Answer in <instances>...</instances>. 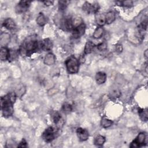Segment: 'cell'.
I'll return each mask as SVG.
<instances>
[{
    "label": "cell",
    "mask_w": 148,
    "mask_h": 148,
    "mask_svg": "<svg viewBox=\"0 0 148 148\" xmlns=\"http://www.w3.org/2000/svg\"><path fill=\"white\" fill-rule=\"evenodd\" d=\"M40 48V43L34 36L27 37L21 45L18 52L23 56H29Z\"/></svg>",
    "instance_id": "1"
},
{
    "label": "cell",
    "mask_w": 148,
    "mask_h": 148,
    "mask_svg": "<svg viewBox=\"0 0 148 148\" xmlns=\"http://www.w3.org/2000/svg\"><path fill=\"white\" fill-rule=\"evenodd\" d=\"M17 95L15 92H9L1 98V106L2 114L5 117L11 116L14 112L13 104L16 99Z\"/></svg>",
    "instance_id": "2"
},
{
    "label": "cell",
    "mask_w": 148,
    "mask_h": 148,
    "mask_svg": "<svg viewBox=\"0 0 148 148\" xmlns=\"http://www.w3.org/2000/svg\"><path fill=\"white\" fill-rule=\"evenodd\" d=\"M65 65L68 72L71 74L76 73L79 71V61L73 56H71L65 61Z\"/></svg>",
    "instance_id": "3"
},
{
    "label": "cell",
    "mask_w": 148,
    "mask_h": 148,
    "mask_svg": "<svg viewBox=\"0 0 148 148\" xmlns=\"http://www.w3.org/2000/svg\"><path fill=\"white\" fill-rule=\"evenodd\" d=\"M56 130L53 127H49L46 128L42 134V138L46 142H51L56 137Z\"/></svg>",
    "instance_id": "4"
},
{
    "label": "cell",
    "mask_w": 148,
    "mask_h": 148,
    "mask_svg": "<svg viewBox=\"0 0 148 148\" xmlns=\"http://www.w3.org/2000/svg\"><path fill=\"white\" fill-rule=\"evenodd\" d=\"M99 8V6L97 2L91 3L87 1L85 2L82 6L83 10L88 13H97Z\"/></svg>",
    "instance_id": "5"
},
{
    "label": "cell",
    "mask_w": 148,
    "mask_h": 148,
    "mask_svg": "<svg viewBox=\"0 0 148 148\" xmlns=\"http://www.w3.org/2000/svg\"><path fill=\"white\" fill-rule=\"evenodd\" d=\"M146 141V135L144 132H140L131 143L130 147H138L143 146Z\"/></svg>",
    "instance_id": "6"
},
{
    "label": "cell",
    "mask_w": 148,
    "mask_h": 148,
    "mask_svg": "<svg viewBox=\"0 0 148 148\" xmlns=\"http://www.w3.org/2000/svg\"><path fill=\"white\" fill-rule=\"evenodd\" d=\"M31 2L29 1H21L16 5L15 10L18 14H21L25 12L29 8Z\"/></svg>",
    "instance_id": "7"
},
{
    "label": "cell",
    "mask_w": 148,
    "mask_h": 148,
    "mask_svg": "<svg viewBox=\"0 0 148 148\" xmlns=\"http://www.w3.org/2000/svg\"><path fill=\"white\" fill-rule=\"evenodd\" d=\"M60 27L65 31L73 30L72 18L69 17L62 18L60 21Z\"/></svg>",
    "instance_id": "8"
},
{
    "label": "cell",
    "mask_w": 148,
    "mask_h": 148,
    "mask_svg": "<svg viewBox=\"0 0 148 148\" xmlns=\"http://www.w3.org/2000/svg\"><path fill=\"white\" fill-rule=\"evenodd\" d=\"M86 31V25L83 23L77 27L73 29L72 36L74 38H79L84 34Z\"/></svg>",
    "instance_id": "9"
},
{
    "label": "cell",
    "mask_w": 148,
    "mask_h": 148,
    "mask_svg": "<svg viewBox=\"0 0 148 148\" xmlns=\"http://www.w3.org/2000/svg\"><path fill=\"white\" fill-rule=\"evenodd\" d=\"M76 134L80 141H86L89 136L88 132L87 130L82 128H77L76 130Z\"/></svg>",
    "instance_id": "10"
},
{
    "label": "cell",
    "mask_w": 148,
    "mask_h": 148,
    "mask_svg": "<svg viewBox=\"0 0 148 148\" xmlns=\"http://www.w3.org/2000/svg\"><path fill=\"white\" fill-rule=\"evenodd\" d=\"M40 49L45 51H49L52 49L53 47V43L51 40L49 38L43 39L40 42Z\"/></svg>",
    "instance_id": "11"
},
{
    "label": "cell",
    "mask_w": 148,
    "mask_h": 148,
    "mask_svg": "<svg viewBox=\"0 0 148 148\" xmlns=\"http://www.w3.org/2000/svg\"><path fill=\"white\" fill-rule=\"evenodd\" d=\"M10 40V35L7 32H2L0 35V45L1 47L7 46Z\"/></svg>",
    "instance_id": "12"
},
{
    "label": "cell",
    "mask_w": 148,
    "mask_h": 148,
    "mask_svg": "<svg viewBox=\"0 0 148 148\" xmlns=\"http://www.w3.org/2000/svg\"><path fill=\"white\" fill-rule=\"evenodd\" d=\"M2 25L5 28L9 30L13 29L16 27V23L11 18H7L5 19L2 23Z\"/></svg>",
    "instance_id": "13"
},
{
    "label": "cell",
    "mask_w": 148,
    "mask_h": 148,
    "mask_svg": "<svg viewBox=\"0 0 148 148\" xmlns=\"http://www.w3.org/2000/svg\"><path fill=\"white\" fill-rule=\"evenodd\" d=\"M56 57L52 53H47L44 58V63L47 65H51L55 63Z\"/></svg>",
    "instance_id": "14"
},
{
    "label": "cell",
    "mask_w": 148,
    "mask_h": 148,
    "mask_svg": "<svg viewBox=\"0 0 148 148\" xmlns=\"http://www.w3.org/2000/svg\"><path fill=\"white\" fill-rule=\"evenodd\" d=\"M95 80L97 84H103L106 80V74L103 72H98L95 75Z\"/></svg>",
    "instance_id": "15"
},
{
    "label": "cell",
    "mask_w": 148,
    "mask_h": 148,
    "mask_svg": "<svg viewBox=\"0 0 148 148\" xmlns=\"http://www.w3.org/2000/svg\"><path fill=\"white\" fill-rule=\"evenodd\" d=\"M95 20L96 23L99 25V27H102L104 25L106 24L105 14L97 13L95 16Z\"/></svg>",
    "instance_id": "16"
},
{
    "label": "cell",
    "mask_w": 148,
    "mask_h": 148,
    "mask_svg": "<svg viewBox=\"0 0 148 148\" xmlns=\"http://www.w3.org/2000/svg\"><path fill=\"white\" fill-rule=\"evenodd\" d=\"M9 54V50L5 47H1L0 51V58L2 61L8 60Z\"/></svg>",
    "instance_id": "17"
},
{
    "label": "cell",
    "mask_w": 148,
    "mask_h": 148,
    "mask_svg": "<svg viewBox=\"0 0 148 148\" xmlns=\"http://www.w3.org/2000/svg\"><path fill=\"white\" fill-rule=\"evenodd\" d=\"M106 24H109L112 23L116 19V14L114 12L110 11L105 14Z\"/></svg>",
    "instance_id": "18"
},
{
    "label": "cell",
    "mask_w": 148,
    "mask_h": 148,
    "mask_svg": "<svg viewBox=\"0 0 148 148\" xmlns=\"http://www.w3.org/2000/svg\"><path fill=\"white\" fill-rule=\"evenodd\" d=\"M95 47V45L91 41H87L85 45L84 53L85 54H88L92 52Z\"/></svg>",
    "instance_id": "19"
},
{
    "label": "cell",
    "mask_w": 148,
    "mask_h": 148,
    "mask_svg": "<svg viewBox=\"0 0 148 148\" xmlns=\"http://www.w3.org/2000/svg\"><path fill=\"white\" fill-rule=\"evenodd\" d=\"M36 23L39 26H43L47 23V18L42 13H40L36 17Z\"/></svg>",
    "instance_id": "20"
},
{
    "label": "cell",
    "mask_w": 148,
    "mask_h": 148,
    "mask_svg": "<svg viewBox=\"0 0 148 148\" xmlns=\"http://www.w3.org/2000/svg\"><path fill=\"white\" fill-rule=\"evenodd\" d=\"M112 124H113V121L111 120L108 119L107 117L104 116L101 119V125L103 128H108L110 127Z\"/></svg>",
    "instance_id": "21"
},
{
    "label": "cell",
    "mask_w": 148,
    "mask_h": 148,
    "mask_svg": "<svg viewBox=\"0 0 148 148\" xmlns=\"http://www.w3.org/2000/svg\"><path fill=\"white\" fill-rule=\"evenodd\" d=\"M106 141V139L105 138L102 136V135H98L97 136L95 139H94V143L95 145H97V146H102L104 144V143Z\"/></svg>",
    "instance_id": "22"
},
{
    "label": "cell",
    "mask_w": 148,
    "mask_h": 148,
    "mask_svg": "<svg viewBox=\"0 0 148 148\" xmlns=\"http://www.w3.org/2000/svg\"><path fill=\"white\" fill-rule=\"evenodd\" d=\"M51 118L53 119V121L56 124H58L61 120V114L57 111L53 112L51 114Z\"/></svg>",
    "instance_id": "23"
},
{
    "label": "cell",
    "mask_w": 148,
    "mask_h": 148,
    "mask_svg": "<svg viewBox=\"0 0 148 148\" xmlns=\"http://www.w3.org/2000/svg\"><path fill=\"white\" fill-rule=\"evenodd\" d=\"M104 32V30L102 27H97L94 32L93 37L95 39H99L102 36Z\"/></svg>",
    "instance_id": "24"
},
{
    "label": "cell",
    "mask_w": 148,
    "mask_h": 148,
    "mask_svg": "<svg viewBox=\"0 0 148 148\" xmlns=\"http://www.w3.org/2000/svg\"><path fill=\"white\" fill-rule=\"evenodd\" d=\"M138 114L142 121H146L147 120V111L146 109H139L138 110Z\"/></svg>",
    "instance_id": "25"
},
{
    "label": "cell",
    "mask_w": 148,
    "mask_h": 148,
    "mask_svg": "<svg viewBox=\"0 0 148 148\" xmlns=\"http://www.w3.org/2000/svg\"><path fill=\"white\" fill-rule=\"evenodd\" d=\"M69 3V1H58V8H59L60 10H64L66 8Z\"/></svg>",
    "instance_id": "26"
},
{
    "label": "cell",
    "mask_w": 148,
    "mask_h": 148,
    "mask_svg": "<svg viewBox=\"0 0 148 148\" xmlns=\"http://www.w3.org/2000/svg\"><path fill=\"white\" fill-rule=\"evenodd\" d=\"M62 110L65 113H69L72 110V106L68 103H65L62 106Z\"/></svg>",
    "instance_id": "27"
},
{
    "label": "cell",
    "mask_w": 148,
    "mask_h": 148,
    "mask_svg": "<svg viewBox=\"0 0 148 148\" xmlns=\"http://www.w3.org/2000/svg\"><path fill=\"white\" fill-rule=\"evenodd\" d=\"M18 55V52L16 50H9V61H13L16 58L17 56Z\"/></svg>",
    "instance_id": "28"
},
{
    "label": "cell",
    "mask_w": 148,
    "mask_h": 148,
    "mask_svg": "<svg viewBox=\"0 0 148 148\" xmlns=\"http://www.w3.org/2000/svg\"><path fill=\"white\" fill-rule=\"evenodd\" d=\"M97 49L100 51H105L107 49V44L105 42H102L99 43L97 46Z\"/></svg>",
    "instance_id": "29"
},
{
    "label": "cell",
    "mask_w": 148,
    "mask_h": 148,
    "mask_svg": "<svg viewBox=\"0 0 148 148\" xmlns=\"http://www.w3.org/2000/svg\"><path fill=\"white\" fill-rule=\"evenodd\" d=\"M119 2H120V5H122V6H125V7H130V6H132L133 4L132 1H120Z\"/></svg>",
    "instance_id": "30"
},
{
    "label": "cell",
    "mask_w": 148,
    "mask_h": 148,
    "mask_svg": "<svg viewBox=\"0 0 148 148\" xmlns=\"http://www.w3.org/2000/svg\"><path fill=\"white\" fill-rule=\"evenodd\" d=\"M18 147H27V143L24 139H23L17 145Z\"/></svg>",
    "instance_id": "31"
},
{
    "label": "cell",
    "mask_w": 148,
    "mask_h": 148,
    "mask_svg": "<svg viewBox=\"0 0 148 148\" xmlns=\"http://www.w3.org/2000/svg\"><path fill=\"white\" fill-rule=\"evenodd\" d=\"M115 51L117 53H120L123 51V46L121 44H117L115 46Z\"/></svg>",
    "instance_id": "32"
},
{
    "label": "cell",
    "mask_w": 148,
    "mask_h": 148,
    "mask_svg": "<svg viewBox=\"0 0 148 148\" xmlns=\"http://www.w3.org/2000/svg\"><path fill=\"white\" fill-rule=\"evenodd\" d=\"M42 2L45 4V5H46L47 6H51L53 4L54 1H42Z\"/></svg>",
    "instance_id": "33"
},
{
    "label": "cell",
    "mask_w": 148,
    "mask_h": 148,
    "mask_svg": "<svg viewBox=\"0 0 148 148\" xmlns=\"http://www.w3.org/2000/svg\"><path fill=\"white\" fill-rule=\"evenodd\" d=\"M12 144H13V145L15 144L13 140H8L7 142H6V147H12V146H11Z\"/></svg>",
    "instance_id": "34"
},
{
    "label": "cell",
    "mask_w": 148,
    "mask_h": 148,
    "mask_svg": "<svg viewBox=\"0 0 148 148\" xmlns=\"http://www.w3.org/2000/svg\"><path fill=\"white\" fill-rule=\"evenodd\" d=\"M112 95L114 97H119L120 95V91L116 90V91H114L112 92Z\"/></svg>",
    "instance_id": "35"
},
{
    "label": "cell",
    "mask_w": 148,
    "mask_h": 148,
    "mask_svg": "<svg viewBox=\"0 0 148 148\" xmlns=\"http://www.w3.org/2000/svg\"><path fill=\"white\" fill-rule=\"evenodd\" d=\"M144 56H145V57L147 59V49L145 50V51L144 53Z\"/></svg>",
    "instance_id": "36"
}]
</instances>
